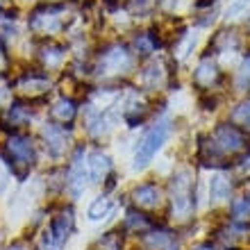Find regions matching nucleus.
<instances>
[{
  "mask_svg": "<svg viewBox=\"0 0 250 250\" xmlns=\"http://www.w3.org/2000/svg\"><path fill=\"white\" fill-rule=\"evenodd\" d=\"M168 134H171V123H168V121H157V123L152 125L150 130L144 134V139L139 141L132 168H134V171H144L146 166L152 162V157L162 150V146L166 144Z\"/></svg>",
  "mask_w": 250,
  "mask_h": 250,
  "instance_id": "1",
  "label": "nucleus"
},
{
  "mask_svg": "<svg viewBox=\"0 0 250 250\" xmlns=\"http://www.w3.org/2000/svg\"><path fill=\"white\" fill-rule=\"evenodd\" d=\"M171 193H173V211H175L180 218L189 216V211L196 207L189 171H178L175 175H173V180H171Z\"/></svg>",
  "mask_w": 250,
  "mask_h": 250,
  "instance_id": "2",
  "label": "nucleus"
},
{
  "mask_svg": "<svg viewBox=\"0 0 250 250\" xmlns=\"http://www.w3.org/2000/svg\"><path fill=\"white\" fill-rule=\"evenodd\" d=\"M214 144L221 152H237L246 148V137L237 125L223 123L214 130Z\"/></svg>",
  "mask_w": 250,
  "mask_h": 250,
  "instance_id": "3",
  "label": "nucleus"
},
{
  "mask_svg": "<svg viewBox=\"0 0 250 250\" xmlns=\"http://www.w3.org/2000/svg\"><path fill=\"white\" fill-rule=\"evenodd\" d=\"M130 64V53L121 46H114L100 57V73H119L123 68H127Z\"/></svg>",
  "mask_w": 250,
  "mask_h": 250,
  "instance_id": "4",
  "label": "nucleus"
},
{
  "mask_svg": "<svg viewBox=\"0 0 250 250\" xmlns=\"http://www.w3.org/2000/svg\"><path fill=\"white\" fill-rule=\"evenodd\" d=\"M9 152L14 155L16 162L21 164H32V157H34V150H32V141L27 137H14L9 139Z\"/></svg>",
  "mask_w": 250,
  "mask_h": 250,
  "instance_id": "5",
  "label": "nucleus"
},
{
  "mask_svg": "<svg viewBox=\"0 0 250 250\" xmlns=\"http://www.w3.org/2000/svg\"><path fill=\"white\" fill-rule=\"evenodd\" d=\"M86 168H89V178H91L93 182H100V180L109 173L112 162H109V157H107V155H103V152H93L91 157H89Z\"/></svg>",
  "mask_w": 250,
  "mask_h": 250,
  "instance_id": "6",
  "label": "nucleus"
},
{
  "mask_svg": "<svg viewBox=\"0 0 250 250\" xmlns=\"http://www.w3.org/2000/svg\"><path fill=\"white\" fill-rule=\"evenodd\" d=\"M134 200H137L141 207H157L159 200H162V193H159L157 185L148 182V185H139L137 189H134Z\"/></svg>",
  "mask_w": 250,
  "mask_h": 250,
  "instance_id": "7",
  "label": "nucleus"
},
{
  "mask_svg": "<svg viewBox=\"0 0 250 250\" xmlns=\"http://www.w3.org/2000/svg\"><path fill=\"white\" fill-rule=\"evenodd\" d=\"M230 191H232V185L223 173H218V175H214V178L209 180V200L211 203H223V200H228V198H230Z\"/></svg>",
  "mask_w": 250,
  "mask_h": 250,
  "instance_id": "8",
  "label": "nucleus"
},
{
  "mask_svg": "<svg viewBox=\"0 0 250 250\" xmlns=\"http://www.w3.org/2000/svg\"><path fill=\"white\" fill-rule=\"evenodd\" d=\"M43 137H46V141H48V148H50V152L53 155H60L62 150L66 148V132H64V127H60V125H46L43 127Z\"/></svg>",
  "mask_w": 250,
  "mask_h": 250,
  "instance_id": "9",
  "label": "nucleus"
},
{
  "mask_svg": "<svg viewBox=\"0 0 250 250\" xmlns=\"http://www.w3.org/2000/svg\"><path fill=\"white\" fill-rule=\"evenodd\" d=\"M71 228H73V216H71V211H66V214H60V216L53 221V225H50V239H53L57 246L64 244L66 237H68V232H71Z\"/></svg>",
  "mask_w": 250,
  "mask_h": 250,
  "instance_id": "10",
  "label": "nucleus"
},
{
  "mask_svg": "<svg viewBox=\"0 0 250 250\" xmlns=\"http://www.w3.org/2000/svg\"><path fill=\"white\" fill-rule=\"evenodd\" d=\"M216 64L211 60H203L200 64H198L196 73H193V80H196L198 84H203V86H209L211 82H214V78H216Z\"/></svg>",
  "mask_w": 250,
  "mask_h": 250,
  "instance_id": "11",
  "label": "nucleus"
},
{
  "mask_svg": "<svg viewBox=\"0 0 250 250\" xmlns=\"http://www.w3.org/2000/svg\"><path fill=\"white\" fill-rule=\"evenodd\" d=\"M109 211H112V200H109V198H103V196H100L98 200H96V203L89 207V218H91V221H98V218L107 216Z\"/></svg>",
  "mask_w": 250,
  "mask_h": 250,
  "instance_id": "12",
  "label": "nucleus"
},
{
  "mask_svg": "<svg viewBox=\"0 0 250 250\" xmlns=\"http://www.w3.org/2000/svg\"><path fill=\"white\" fill-rule=\"evenodd\" d=\"M234 84H237L239 91H250V55L244 60L241 68H239L237 80H234Z\"/></svg>",
  "mask_w": 250,
  "mask_h": 250,
  "instance_id": "13",
  "label": "nucleus"
},
{
  "mask_svg": "<svg viewBox=\"0 0 250 250\" xmlns=\"http://www.w3.org/2000/svg\"><path fill=\"white\" fill-rule=\"evenodd\" d=\"M232 216L237 221H246L250 216V198L248 196H241L232 203Z\"/></svg>",
  "mask_w": 250,
  "mask_h": 250,
  "instance_id": "14",
  "label": "nucleus"
},
{
  "mask_svg": "<svg viewBox=\"0 0 250 250\" xmlns=\"http://www.w3.org/2000/svg\"><path fill=\"white\" fill-rule=\"evenodd\" d=\"M232 119L237 121V123H241L246 130L250 132V100L248 103H241V105L232 112Z\"/></svg>",
  "mask_w": 250,
  "mask_h": 250,
  "instance_id": "15",
  "label": "nucleus"
},
{
  "mask_svg": "<svg viewBox=\"0 0 250 250\" xmlns=\"http://www.w3.org/2000/svg\"><path fill=\"white\" fill-rule=\"evenodd\" d=\"M53 114L57 116V119H62V121L73 119V114H75V107H73L71 100H60V103L53 107Z\"/></svg>",
  "mask_w": 250,
  "mask_h": 250,
  "instance_id": "16",
  "label": "nucleus"
},
{
  "mask_svg": "<svg viewBox=\"0 0 250 250\" xmlns=\"http://www.w3.org/2000/svg\"><path fill=\"white\" fill-rule=\"evenodd\" d=\"M137 50L141 55H148V53H152L155 48H157V43H155V39H152L150 34H141V37H137Z\"/></svg>",
  "mask_w": 250,
  "mask_h": 250,
  "instance_id": "17",
  "label": "nucleus"
},
{
  "mask_svg": "<svg viewBox=\"0 0 250 250\" xmlns=\"http://www.w3.org/2000/svg\"><path fill=\"white\" fill-rule=\"evenodd\" d=\"M246 9H250V0H234V2L225 9V19H237L239 14H244Z\"/></svg>",
  "mask_w": 250,
  "mask_h": 250,
  "instance_id": "18",
  "label": "nucleus"
},
{
  "mask_svg": "<svg viewBox=\"0 0 250 250\" xmlns=\"http://www.w3.org/2000/svg\"><path fill=\"white\" fill-rule=\"evenodd\" d=\"M100 246H103L105 250H119L121 241H119V237H114V234H109V237L100 239Z\"/></svg>",
  "mask_w": 250,
  "mask_h": 250,
  "instance_id": "19",
  "label": "nucleus"
},
{
  "mask_svg": "<svg viewBox=\"0 0 250 250\" xmlns=\"http://www.w3.org/2000/svg\"><path fill=\"white\" fill-rule=\"evenodd\" d=\"M196 250H214L211 246H200V248H196Z\"/></svg>",
  "mask_w": 250,
  "mask_h": 250,
  "instance_id": "20",
  "label": "nucleus"
},
{
  "mask_svg": "<svg viewBox=\"0 0 250 250\" xmlns=\"http://www.w3.org/2000/svg\"><path fill=\"white\" fill-rule=\"evenodd\" d=\"M248 198H250V191H248Z\"/></svg>",
  "mask_w": 250,
  "mask_h": 250,
  "instance_id": "21",
  "label": "nucleus"
}]
</instances>
